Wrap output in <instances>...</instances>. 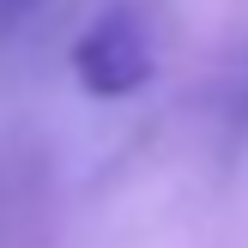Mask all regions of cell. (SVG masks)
Wrapping results in <instances>:
<instances>
[{
  "instance_id": "6da1fadb",
  "label": "cell",
  "mask_w": 248,
  "mask_h": 248,
  "mask_svg": "<svg viewBox=\"0 0 248 248\" xmlns=\"http://www.w3.org/2000/svg\"><path fill=\"white\" fill-rule=\"evenodd\" d=\"M73 73L91 97H133L140 85H152L157 73V48H152V24L140 18V6H103L85 36L73 43Z\"/></svg>"
}]
</instances>
